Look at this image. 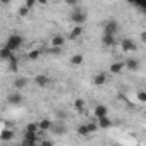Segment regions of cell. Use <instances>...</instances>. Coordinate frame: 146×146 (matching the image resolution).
Instances as JSON below:
<instances>
[{"label": "cell", "instance_id": "6da1fadb", "mask_svg": "<svg viewBox=\"0 0 146 146\" xmlns=\"http://www.w3.org/2000/svg\"><path fill=\"white\" fill-rule=\"evenodd\" d=\"M23 43H24V40H23L21 35H11V36L7 38L5 46H7L11 52H16V50H19V48L23 46Z\"/></svg>", "mask_w": 146, "mask_h": 146}, {"label": "cell", "instance_id": "7a4b0ae2", "mask_svg": "<svg viewBox=\"0 0 146 146\" xmlns=\"http://www.w3.org/2000/svg\"><path fill=\"white\" fill-rule=\"evenodd\" d=\"M86 19H88V16H86L83 11H79V9H76L74 12L70 14V21L74 23L76 26H83V24L86 23Z\"/></svg>", "mask_w": 146, "mask_h": 146}, {"label": "cell", "instance_id": "3957f363", "mask_svg": "<svg viewBox=\"0 0 146 146\" xmlns=\"http://www.w3.org/2000/svg\"><path fill=\"white\" fill-rule=\"evenodd\" d=\"M117 33H119V23L117 21H107L105 26H103V35L115 36Z\"/></svg>", "mask_w": 146, "mask_h": 146}, {"label": "cell", "instance_id": "277c9868", "mask_svg": "<svg viewBox=\"0 0 146 146\" xmlns=\"http://www.w3.org/2000/svg\"><path fill=\"white\" fill-rule=\"evenodd\" d=\"M120 48H122L124 53H132V52L137 50V45H136L131 38H124V40L120 41Z\"/></svg>", "mask_w": 146, "mask_h": 146}, {"label": "cell", "instance_id": "5b68a950", "mask_svg": "<svg viewBox=\"0 0 146 146\" xmlns=\"http://www.w3.org/2000/svg\"><path fill=\"white\" fill-rule=\"evenodd\" d=\"M35 83H36V86H40V88H46V86L52 84V79H50L48 76H45V74H36V76H35Z\"/></svg>", "mask_w": 146, "mask_h": 146}, {"label": "cell", "instance_id": "8992f818", "mask_svg": "<svg viewBox=\"0 0 146 146\" xmlns=\"http://www.w3.org/2000/svg\"><path fill=\"white\" fill-rule=\"evenodd\" d=\"M64 45H65V38L62 35H55L50 40V46H53V48H64Z\"/></svg>", "mask_w": 146, "mask_h": 146}, {"label": "cell", "instance_id": "52a82bcc", "mask_svg": "<svg viewBox=\"0 0 146 146\" xmlns=\"http://www.w3.org/2000/svg\"><path fill=\"white\" fill-rule=\"evenodd\" d=\"M93 113H95V117H96V119L108 117V108H107L105 105H96V107H95V110H93Z\"/></svg>", "mask_w": 146, "mask_h": 146}, {"label": "cell", "instance_id": "ba28073f", "mask_svg": "<svg viewBox=\"0 0 146 146\" xmlns=\"http://www.w3.org/2000/svg\"><path fill=\"white\" fill-rule=\"evenodd\" d=\"M107 81H108V76L105 74V72H98V74L93 78V84L95 86H103Z\"/></svg>", "mask_w": 146, "mask_h": 146}, {"label": "cell", "instance_id": "9c48e42d", "mask_svg": "<svg viewBox=\"0 0 146 146\" xmlns=\"http://www.w3.org/2000/svg\"><path fill=\"white\" fill-rule=\"evenodd\" d=\"M124 67L129 69V70H137V69H139V60L131 57V58H127V60L124 62Z\"/></svg>", "mask_w": 146, "mask_h": 146}, {"label": "cell", "instance_id": "30bf717a", "mask_svg": "<svg viewBox=\"0 0 146 146\" xmlns=\"http://www.w3.org/2000/svg\"><path fill=\"white\" fill-rule=\"evenodd\" d=\"M52 125H53V122H52L50 119H41V120L38 122V129H40V131H43V132L50 131V129H52Z\"/></svg>", "mask_w": 146, "mask_h": 146}, {"label": "cell", "instance_id": "8fae6325", "mask_svg": "<svg viewBox=\"0 0 146 146\" xmlns=\"http://www.w3.org/2000/svg\"><path fill=\"white\" fill-rule=\"evenodd\" d=\"M81 35H83V26H74L72 28V31L69 33V40H78V38H81Z\"/></svg>", "mask_w": 146, "mask_h": 146}, {"label": "cell", "instance_id": "7c38bea8", "mask_svg": "<svg viewBox=\"0 0 146 146\" xmlns=\"http://www.w3.org/2000/svg\"><path fill=\"white\" fill-rule=\"evenodd\" d=\"M12 137H14V131H12V129L5 127V129L0 131V139H2V141H11Z\"/></svg>", "mask_w": 146, "mask_h": 146}, {"label": "cell", "instance_id": "4fadbf2b", "mask_svg": "<svg viewBox=\"0 0 146 146\" xmlns=\"http://www.w3.org/2000/svg\"><path fill=\"white\" fill-rule=\"evenodd\" d=\"M9 103L11 105H21L23 103V95L21 93H12V95H9Z\"/></svg>", "mask_w": 146, "mask_h": 146}, {"label": "cell", "instance_id": "5bb4252c", "mask_svg": "<svg viewBox=\"0 0 146 146\" xmlns=\"http://www.w3.org/2000/svg\"><path fill=\"white\" fill-rule=\"evenodd\" d=\"M38 139H40V136L36 134V132H24V137H23V141L24 143H38Z\"/></svg>", "mask_w": 146, "mask_h": 146}, {"label": "cell", "instance_id": "9a60e30c", "mask_svg": "<svg viewBox=\"0 0 146 146\" xmlns=\"http://www.w3.org/2000/svg\"><path fill=\"white\" fill-rule=\"evenodd\" d=\"M112 120L108 119V117H102V119H98V122H96V125L100 127V129H108V127H112Z\"/></svg>", "mask_w": 146, "mask_h": 146}, {"label": "cell", "instance_id": "2e32d148", "mask_svg": "<svg viewBox=\"0 0 146 146\" xmlns=\"http://www.w3.org/2000/svg\"><path fill=\"white\" fill-rule=\"evenodd\" d=\"M12 57H14V52H11V50H9L7 46L0 48V58H2V60H7V62H9V60H11Z\"/></svg>", "mask_w": 146, "mask_h": 146}, {"label": "cell", "instance_id": "e0dca14e", "mask_svg": "<svg viewBox=\"0 0 146 146\" xmlns=\"http://www.w3.org/2000/svg\"><path fill=\"white\" fill-rule=\"evenodd\" d=\"M124 69V62H113L110 65V74H120Z\"/></svg>", "mask_w": 146, "mask_h": 146}, {"label": "cell", "instance_id": "ac0fdd59", "mask_svg": "<svg viewBox=\"0 0 146 146\" xmlns=\"http://www.w3.org/2000/svg\"><path fill=\"white\" fill-rule=\"evenodd\" d=\"M102 43H103L105 46H113L117 41H115V36H108V35H103V38H102Z\"/></svg>", "mask_w": 146, "mask_h": 146}, {"label": "cell", "instance_id": "d6986e66", "mask_svg": "<svg viewBox=\"0 0 146 146\" xmlns=\"http://www.w3.org/2000/svg\"><path fill=\"white\" fill-rule=\"evenodd\" d=\"M50 132H53V134H65V125L64 124H53Z\"/></svg>", "mask_w": 146, "mask_h": 146}, {"label": "cell", "instance_id": "ffe728a7", "mask_svg": "<svg viewBox=\"0 0 146 146\" xmlns=\"http://www.w3.org/2000/svg\"><path fill=\"white\" fill-rule=\"evenodd\" d=\"M83 60H84V57H83L81 53H76V55L70 57V64H72V65H81Z\"/></svg>", "mask_w": 146, "mask_h": 146}, {"label": "cell", "instance_id": "44dd1931", "mask_svg": "<svg viewBox=\"0 0 146 146\" xmlns=\"http://www.w3.org/2000/svg\"><path fill=\"white\" fill-rule=\"evenodd\" d=\"M26 84H28V79H26V78H17V79L14 81V86H16L17 90H21V88H26Z\"/></svg>", "mask_w": 146, "mask_h": 146}, {"label": "cell", "instance_id": "7402d4cb", "mask_svg": "<svg viewBox=\"0 0 146 146\" xmlns=\"http://www.w3.org/2000/svg\"><path fill=\"white\" fill-rule=\"evenodd\" d=\"M24 132H40V129H38V122H29L28 125H26V131Z\"/></svg>", "mask_w": 146, "mask_h": 146}, {"label": "cell", "instance_id": "603a6c76", "mask_svg": "<svg viewBox=\"0 0 146 146\" xmlns=\"http://www.w3.org/2000/svg\"><path fill=\"white\" fill-rule=\"evenodd\" d=\"M9 70H12V72L17 70V57H16V55L9 60Z\"/></svg>", "mask_w": 146, "mask_h": 146}, {"label": "cell", "instance_id": "cb8c5ba5", "mask_svg": "<svg viewBox=\"0 0 146 146\" xmlns=\"http://www.w3.org/2000/svg\"><path fill=\"white\" fill-rule=\"evenodd\" d=\"M78 134H79V136H88V134H90L88 125H86V124H81V125L78 127Z\"/></svg>", "mask_w": 146, "mask_h": 146}, {"label": "cell", "instance_id": "d4e9b609", "mask_svg": "<svg viewBox=\"0 0 146 146\" xmlns=\"http://www.w3.org/2000/svg\"><path fill=\"white\" fill-rule=\"evenodd\" d=\"M28 58H29V60H38V58H40V50H31V52L28 53Z\"/></svg>", "mask_w": 146, "mask_h": 146}, {"label": "cell", "instance_id": "484cf974", "mask_svg": "<svg viewBox=\"0 0 146 146\" xmlns=\"http://www.w3.org/2000/svg\"><path fill=\"white\" fill-rule=\"evenodd\" d=\"M74 107H76L79 112H84V102H83V100H76V102H74Z\"/></svg>", "mask_w": 146, "mask_h": 146}, {"label": "cell", "instance_id": "4316f807", "mask_svg": "<svg viewBox=\"0 0 146 146\" xmlns=\"http://www.w3.org/2000/svg\"><path fill=\"white\" fill-rule=\"evenodd\" d=\"M35 5H36V0H26V4H24V7H26L28 11H29V9H33Z\"/></svg>", "mask_w": 146, "mask_h": 146}, {"label": "cell", "instance_id": "83f0119b", "mask_svg": "<svg viewBox=\"0 0 146 146\" xmlns=\"http://www.w3.org/2000/svg\"><path fill=\"white\" fill-rule=\"evenodd\" d=\"M28 12H29V11H28V9H26L24 5H23V7H19V11H17V14H19L21 17H24V16H28Z\"/></svg>", "mask_w": 146, "mask_h": 146}, {"label": "cell", "instance_id": "f1b7e54d", "mask_svg": "<svg viewBox=\"0 0 146 146\" xmlns=\"http://www.w3.org/2000/svg\"><path fill=\"white\" fill-rule=\"evenodd\" d=\"M86 125H88V131H90V134H91V132H95V131L98 129V125H96L95 122H90V124H86Z\"/></svg>", "mask_w": 146, "mask_h": 146}, {"label": "cell", "instance_id": "f546056e", "mask_svg": "<svg viewBox=\"0 0 146 146\" xmlns=\"http://www.w3.org/2000/svg\"><path fill=\"white\" fill-rule=\"evenodd\" d=\"M38 144H40V146H55V144H53V141H50V139H43V141H41V143H38Z\"/></svg>", "mask_w": 146, "mask_h": 146}, {"label": "cell", "instance_id": "4dcf8cb0", "mask_svg": "<svg viewBox=\"0 0 146 146\" xmlns=\"http://www.w3.org/2000/svg\"><path fill=\"white\" fill-rule=\"evenodd\" d=\"M137 100H139L141 103L146 102V93H144V91H139V93H137Z\"/></svg>", "mask_w": 146, "mask_h": 146}, {"label": "cell", "instance_id": "1f68e13d", "mask_svg": "<svg viewBox=\"0 0 146 146\" xmlns=\"http://www.w3.org/2000/svg\"><path fill=\"white\" fill-rule=\"evenodd\" d=\"M50 53H53V55H58V53H62V48H53V46H50V50H48Z\"/></svg>", "mask_w": 146, "mask_h": 146}, {"label": "cell", "instance_id": "d6a6232c", "mask_svg": "<svg viewBox=\"0 0 146 146\" xmlns=\"http://www.w3.org/2000/svg\"><path fill=\"white\" fill-rule=\"evenodd\" d=\"M17 146H21V144H17Z\"/></svg>", "mask_w": 146, "mask_h": 146}]
</instances>
